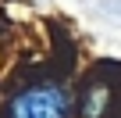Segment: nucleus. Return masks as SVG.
Here are the masks:
<instances>
[{
    "mask_svg": "<svg viewBox=\"0 0 121 118\" xmlns=\"http://www.w3.org/2000/svg\"><path fill=\"white\" fill-rule=\"evenodd\" d=\"M11 118H68L71 114V93L64 86H53V82H39L22 90L11 100Z\"/></svg>",
    "mask_w": 121,
    "mask_h": 118,
    "instance_id": "nucleus-1",
    "label": "nucleus"
},
{
    "mask_svg": "<svg viewBox=\"0 0 121 118\" xmlns=\"http://www.w3.org/2000/svg\"><path fill=\"white\" fill-rule=\"evenodd\" d=\"M103 107H107V90L96 86V90L86 97V118H103Z\"/></svg>",
    "mask_w": 121,
    "mask_h": 118,
    "instance_id": "nucleus-2",
    "label": "nucleus"
}]
</instances>
